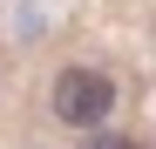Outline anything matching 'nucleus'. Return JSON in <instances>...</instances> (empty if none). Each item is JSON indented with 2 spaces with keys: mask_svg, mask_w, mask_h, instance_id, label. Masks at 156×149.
<instances>
[{
  "mask_svg": "<svg viewBox=\"0 0 156 149\" xmlns=\"http://www.w3.org/2000/svg\"><path fill=\"white\" fill-rule=\"evenodd\" d=\"M115 102H122L115 74L95 68V61H68V68L55 74V88H48V115H55L61 129H75V136L115 129Z\"/></svg>",
  "mask_w": 156,
  "mask_h": 149,
  "instance_id": "nucleus-1",
  "label": "nucleus"
},
{
  "mask_svg": "<svg viewBox=\"0 0 156 149\" xmlns=\"http://www.w3.org/2000/svg\"><path fill=\"white\" fill-rule=\"evenodd\" d=\"M82 149H143V142L122 136V129H95V136H82Z\"/></svg>",
  "mask_w": 156,
  "mask_h": 149,
  "instance_id": "nucleus-2",
  "label": "nucleus"
}]
</instances>
